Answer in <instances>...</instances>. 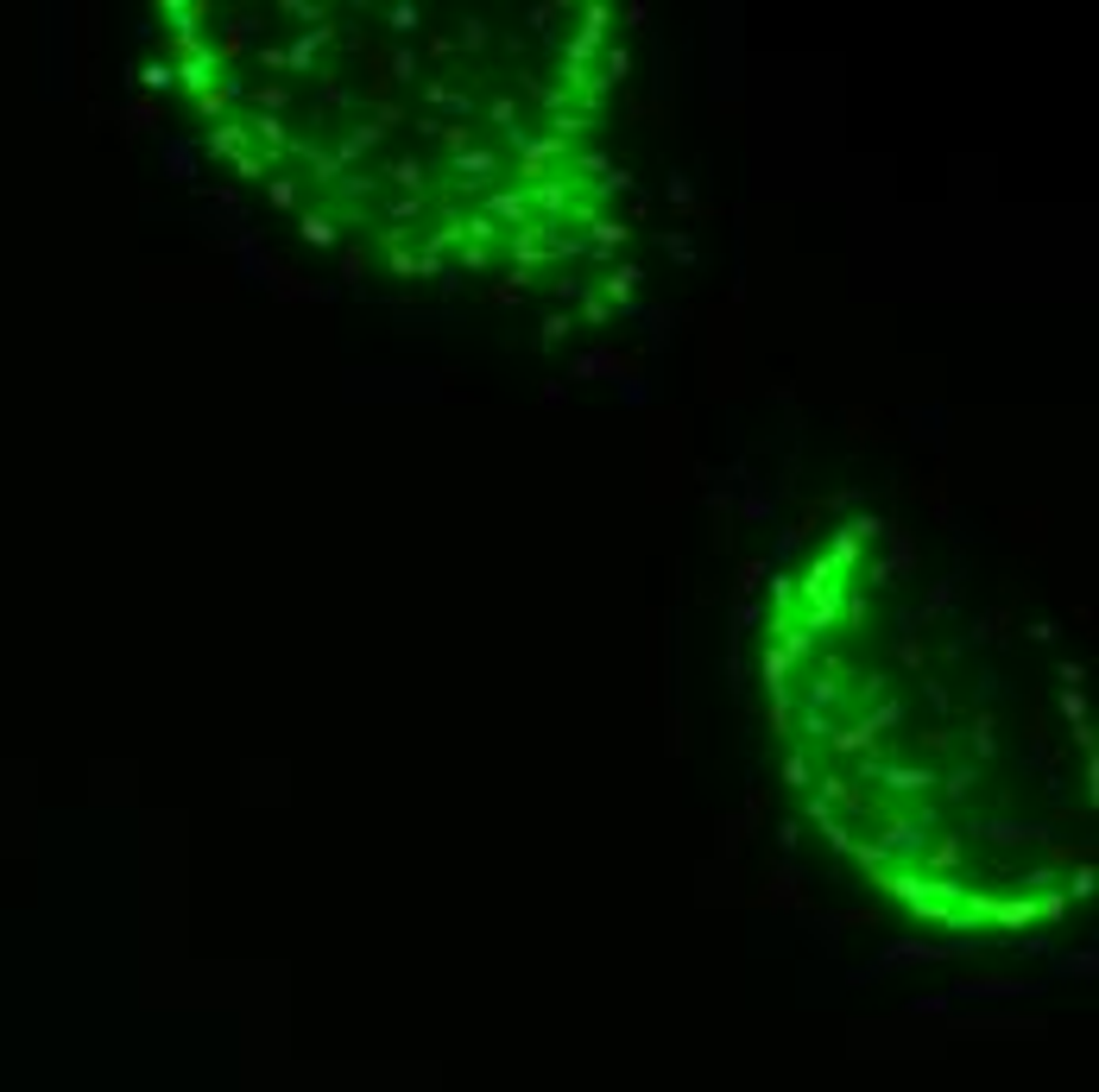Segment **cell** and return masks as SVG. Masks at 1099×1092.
<instances>
[{"mask_svg": "<svg viewBox=\"0 0 1099 1092\" xmlns=\"http://www.w3.org/2000/svg\"><path fill=\"white\" fill-rule=\"evenodd\" d=\"M436 146H442V189L449 196H487V189H500L512 171H506V152L493 146V140H480L474 127H455V120H442V133H436Z\"/></svg>", "mask_w": 1099, "mask_h": 1092, "instance_id": "cell-1", "label": "cell"}, {"mask_svg": "<svg viewBox=\"0 0 1099 1092\" xmlns=\"http://www.w3.org/2000/svg\"><path fill=\"white\" fill-rule=\"evenodd\" d=\"M840 707H860V675H853L840 657L809 669V688H802V714H840Z\"/></svg>", "mask_w": 1099, "mask_h": 1092, "instance_id": "cell-2", "label": "cell"}, {"mask_svg": "<svg viewBox=\"0 0 1099 1092\" xmlns=\"http://www.w3.org/2000/svg\"><path fill=\"white\" fill-rule=\"evenodd\" d=\"M575 39L562 45V70H594V58L607 51V20H613V7L607 0H581L575 7Z\"/></svg>", "mask_w": 1099, "mask_h": 1092, "instance_id": "cell-3", "label": "cell"}, {"mask_svg": "<svg viewBox=\"0 0 1099 1092\" xmlns=\"http://www.w3.org/2000/svg\"><path fill=\"white\" fill-rule=\"evenodd\" d=\"M480 120L493 127V146H506V140H519L525 127H538V120L525 114V101L512 95V89H493L487 101H480Z\"/></svg>", "mask_w": 1099, "mask_h": 1092, "instance_id": "cell-4", "label": "cell"}, {"mask_svg": "<svg viewBox=\"0 0 1099 1092\" xmlns=\"http://www.w3.org/2000/svg\"><path fill=\"white\" fill-rule=\"evenodd\" d=\"M380 183L399 189V196H436V189H430V159H424V152H399V159H386L380 165Z\"/></svg>", "mask_w": 1099, "mask_h": 1092, "instance_id": "cell-5", "label": "cell"}, {"mask_svg": "<svg viewBox=\"0 0 1099 1092\" xmlns=\"http://www.w3.org/2000/svg\"><path fill=\"white\" fill-rule=\"evenodd\" d=\"M418 101H424V108H442V114H455V127H468V120L480 114L474 89H455V82H442V76H418Z\"/></svg>", "mask_w": 1099, "mask_h": 1092, "instance_id": "cell-6", "label": "cell"}, {"mask_svg": "<svg viewBox=\"0 0 1099 1092\" xmlns=\"http://www.w3.org/2000/svg\"><path fill=\"white\" fill-rule=\"evenodd\" d=\"M639 285H645V272H639V266H626V259H613V266L600 272L594 298L607 303V309H626V303H639Z\"/></svg>", "mask_w": 1099, "mask_h": 1092, "instance_id": "cell-7", "label": "cell"}, {"mask_svg": "<svg viewBox=\"0 0 1099 1092\" xmlns=\"http://www.w3.org/2000/svg\"><path fill=\"white\" fill-rule=\"evenodd\" d=\"M202 152L209 159H240V152H253V133H247V114H228V120H215L209 133H202Z\"/></svg>", "mask_w": 1099, "mask_h": 1092, "instance_id": "cell-8", "label": "cell"}, {"mask_svg": "<svg viewBox=\"0 0 1099 1092\" xmlns=\"http://www.w3.org/2000/svg\"><path fill=\"white\" fill-rule=\"evenodd\" d=\"M809 795H815V802L828 808V814H834V808H847V814H872V802H866L860 789H853V777H847V771H821V789H809Z\"/></svg>", "mask_w": 1099, "mask_h": 1092, "instance_id": "cell-9", "label": "cell"}, {"mask_svg": "<svg viewBox=\"0 0 1099 1092\" xmlns=\"http://www.w3.org/2000/svg\"><path fill=\"white\" fill-rule=\"evenodd\" d=\"M298 240H304V247H322V253H329V247H341V221L322 209V202H316V209H298Z\"/></svg>", "mask_w": 1099, "mask_h": 1092, "instance_id": "cell-10", "label": "cell"}, {"mask_svg": "<svg viewBox=\"0 0 1099 1092\" xmlns=\"http://www.w3.org/2000/svg\"><path fill=\"white\" fill-rule=\"evenodd\" d=\"M266 202H272V209H304V178L279 165V171L266 178Z\"/></svg>", "mask_w": 1099, "mask_h": 1092, "instance_id": "cell-11", "label": "cell"}, {"mask_svg": "<svg viewBox=\"0 0 1099 1092\" xmlns=\"http://www.w3.org/2000/svg\"><path fill=\"white\" fill-rule=\"evenodd\" d=\"M247 101H253V114H279L285 120V108L298 101V89H291V82H260V89H247Z\"/></svg>", "mask_w": 1099, "mask_h": 1092, "instance_id": "cell-12", "label": "cell"}, {"mask_svg": "<svg viewBox=\"0 0 1099 1092\" xmlns=\"http://www.w3.org/2000/svg\"><path fill=\"white\" fill-rule=\"evenodd\" d=\"M980 834H986V840H999V846H1018V840H1042L1049 827H1042V821H986Z\"/></svg>", "mask_w": 1099, "mask_h": 1092, "instance_id": "cell-13", "label": "cell"}, {"mask_svg": "<svg viewBox=\"0 0 1099 1092\" xmlns=\"http://www.w3.org/2000/svg\"><path fill=\"white\" fill-rule=\"evenodd\" d=\"M626 76H632V51H626V45H607V51H600V82H607V89H620Z\"/></svg>", "mask_w": 1099, "mask_h": 1092, "instance_id": "cell-14", "label": "cell"}, {"mask_svg": "<svg viewBox=\"0 0 1099 1092\" xmlns=\"http://www.w3.org/2000/svg\"><path fill=\"white\" fill-rule=\"evenodd\" d=\"M386 26L399 32V39H411V32H424V7H418V0H392V7H386Z\"/></svg>", "mask_w": 1099, "mask_h": 1092, "instance_id": "cell-15", "label": "cell"}, {"mask_svg": "<svg viewBox=\"0 0 1099 1092\" xmlns=\"http://www.w3.org/2000/svg\"><path fill=\"white\" fill-rule=\"evenodd\" d=\"M973 789H980V765H954L948 777H941V795H948V802H967Z\"/></svg>", "mask_w": 1099, "mask_h": 1092, "instance_id": "cell-16", "label": "cell"}, {"mask_svg": "<svg viewBox=\"0 0 1099 1092\" xmlns=\"http://www.w3.org/2000/svg\"><path fill=\"white\" fill-rule=\"evenodd\" d=\"M140 82H146V89H178V70H171V58H152L146 70H140Z\"/></svg>", "mask_w": 1099, "mask_h": 1092, "instance_id": "cell-17", "label": "cell"}, {"mask_svg": "<svg viewBox=\"0 0 1099 1092\" xmlns=\"http://www.w3.org/2000/svg\"><path fill=\"white\" fill-rule=\"evenodd\" d=\"M234 171H240V183H266V178H272V165L260 159V152H240Z\"/></svg>", "mask_w": 1099, "mask_h": 1092, "instance_id": "cell-18", "label": "cell"}, {"mask_svg": "<svg viewBox=\"0 0 1099 1092\" xmlns=\"http://www.w3.org/2000/svg\"><path fill=\"white\" fill-rule=\"evenodd\" d=\"M784 777H790V789H815V765H809V758H802V752H790Z\"/></svg>", "mask_w": 1099, "mask_h": 1092, "instance_id": "cell-19", "label": "cell"}, {"mask_svg": "<svg viewBox=\"0 0 1099 1092\" xmlns=\"http://www.w3.org/2000/svg\"><path fill=\"white\" fill-rule=\"evenodd\" d=\"M386 70H392V82H418V58H411V51L399 45V51L386 58Z\"/></svg>", "mask_w": 1099, "mask_h": 1092, "instance_id": "cell-20", "label": "cell"}, {"mask_svg": "<svg viewBox=\"0 0 1099 1092\" xmlns=\"http://www.w3.org/2000/svg\"><path fill=\"white\" fill-rule=\"evenodd\" d=\"M487 39H493V32H487V20H468V26H461V32H455L449 45H461V51H480V45H487Z\"/></svg>", "mask_w": 1099, "mask_h": 1092, "instance_id": "cell-21", "label": "cell"}, {"mask_svg": "<svg viewBox=\"0 0 1099 1092\" xmlns=\"http://www.w3.org/2000/svg\"><path fill=\"white\" fill-rule=\"evenodd\" d=\"M967 733H973V752H980V758H992V745H999V739H992V733H999V726H992V720L980 714V720L967 726Z\"/></svg>", "mask_w": 1099, "mask_h": 1092, "instance_id": "cell-22", "label": "cell"}, {"mask_svg": "<svg viewBox=\"0 0 1099 1092\" xmlns=\"http://www.w3.org/2000/svg\"><path fill=\"white\" fill-rule=\"evenodd\" d=\"M581 316H588V322H613V309H607V303H600V298H594V291H581Z\"/></svg>", "mask_w": 1099, "mask_h": 1092, "instance_id": "cell-23", "label": "cell"}, {"mask_svg": "<svg viewBox=\"0 0 1099 1092\" xmlns=\"http://www.w3.org/2000/svg\"><path fill=\"white\" fill-rule=\"evenodd\" d=\"M260 70H285V45H266L260 39Z\"/></svg>", "mask_w": 1099, "mask_h": 1092, "instance_id": "cell-24", "label": "cell"}, {"mask_svg": "<svg viewBox=\"0 0 1099 1092\" xmlns=\"http://www.w3.org/2000/svg\"><path fill=\"white\" fill-rule=\"evenodd\" d=\"M562 335H569V316H550V322H544V348H556Z\"/></svg>", "mask_w": 1099, "mask_h": 1092, "instance_id": "cell-25", "label": "cell"}, {"mask_svg": "<svg viewBox=\"0 0 1099 1092\" xmlns=\"http://www.w3.org/2000/svg\"><path fill=\"white\" fill-rule=\"evenodd\" d=\"M664 253H676V259H695V247L682 234H664Z\"/></svg>", "mask_w": 1099, "mask_h": 1092, "instance_id": "cell-26", "label": "cell"}]
</instances>
